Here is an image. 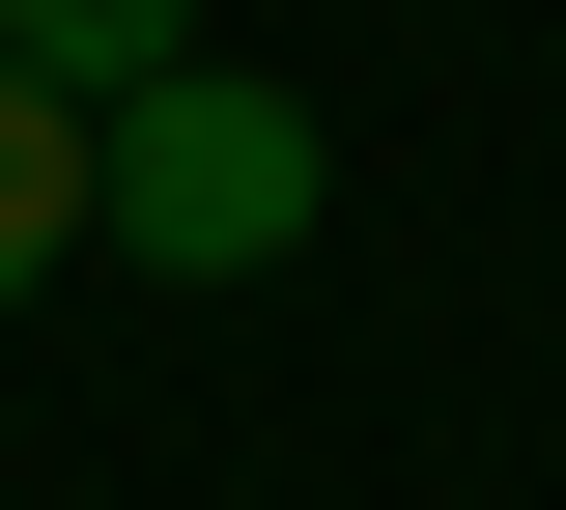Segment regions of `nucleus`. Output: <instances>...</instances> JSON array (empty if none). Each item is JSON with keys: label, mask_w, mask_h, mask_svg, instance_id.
Masks as SVG:
<instances>
[{"label": "nucleus", "mask_w": 566, "mask_h": 510, "mask_svg": "<svg viewBox=\"0 0 566 510\" xmlns=\"http://www.w3.org/2000/svg\"><path fill=\"white\" fill-rule=\"evenodd\" d=\"M312 199H340V143H312V85H255V58H170L114 114V256L142 284H283Z\"/></svg>", "instance_id": "1"}, {"label": "nucleus", "mask_w": 566, "mask_h": 510, "mask_svg": "<svg viewBox=\"0 0 566 510\" xmlns=\"http://www.w3.org/2000/svg\"><path fill=\"white\" fill-rule=\"evenodd\" d=\"M57 256H114V114H85V85H29V58H0V312L57 284Z\"/></svg>", "instance_id": "2"}, {"label": "nucleus", "mask_w": 566, "mask_h": 510, "mask_svg": "<svg viewBox=\"0 0 566 510\" xmlns=\"http://www.w3.org/2000/svg\"><path fill=\"white\" fill-rule=\"evenodd\" d=\"M0 58H29V85H85V114H142V85L199 58V0H0Z\"/></svg>", "instance_id": "3"}]
</instances>
